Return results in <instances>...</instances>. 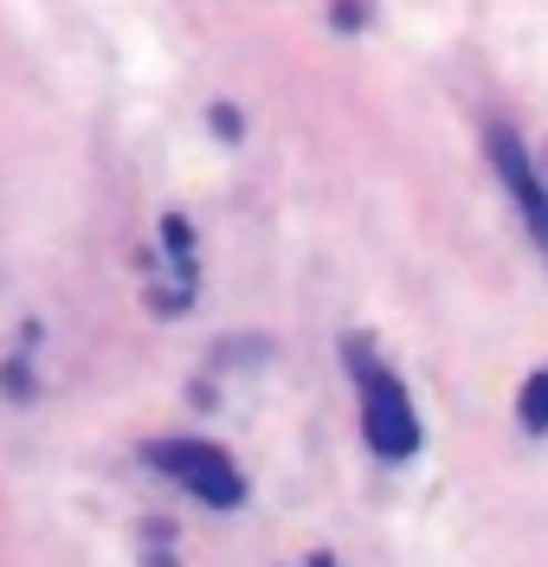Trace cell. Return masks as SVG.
I'll return each mask as SVG.
<instances>
[{"instance_id": "1", "label": "cell", "mask_w": 548, "mask_h": 567, "mask_svg": "<svg viewBox=\"0 0 548 567\" xmlns=\"http://www.w3.org/2000/svg\"><path fill=\"white\" fill-rule=\"evenodd\" d=\"M349 361H355V374H362L368 445H374L381 458H413V452H420V420H413V400H406V388L387 374V368H374L362 349H349Z\"/></svg>"}, {"instance_id": "2", "label": "cell", "mask_w": 548, "mask_h": 567, "mask_svg": "<svg viewBox=\"0 0 548 567\" xmlns=\"http://www.w3.org/2000/svg\"><path fill=\"white\" fill-rule=\"evenodd\" d=\"M148 458L162 464L168 477H182L187 491L200 496V503H214V509H239L246 503V477L232 471L226 452H214L207 439H175V445H155Z\"/></svg>"}, {"instance_id": "3", "label": "cell", "mask_w": 548, "mask_h": 567, "mask_svg": "<svg viewBox=\"0 0 548 567\" xmlns=\"http://www.w3.org/2000/svg\"><path fill=\"white\" fill-rule=\"evenodd\" d=\"M490 162H497V175L510 187V200L523 207V219L548 239V194L536 181V168H529V155H523V142H516V130H490Z\"/></svg>"}, {"instance_id": "4", "label": "cell", "mask_w": 548, "mask_h": 567, "mask_svg": "<svg viewBox=\"0 0 548 567\" xmlns=\"http://www.w3.org/2000/svg\"><path fill=\"white\" fill-rule=\"evenodd\" d=\"M523 425L529 432H548V374H536V381H523Z\"/></svg>"}, {"instance_id": "5", "label": "cell", "mask_w": 548, "mask_h": 567, "mask_svg": "<svg viewBox=\"0 0 548 567\" xmlns=\"http://www.w3.org/2000/svg\"><path fill=\"white\" fill-rule=\"evenodd\" d=\"M214 130H219L226 142H232V136H239V110H226V104H219V110H214Z\"/></svg>"}, {"instance_id": "6", "label": "cell", "mask_w": 548, "mask_h": 567, "mask_svg": "<svg viewBox=\"0 0 548 567\" xmlns=\"http://www.w3.org/2000/svg\"><path fill=\"white\" fill-rule=\"evenodd\" d=\"M355 20H362V7H355V0H335V27L355 33Z\"/></svg>"}]
</instances>
